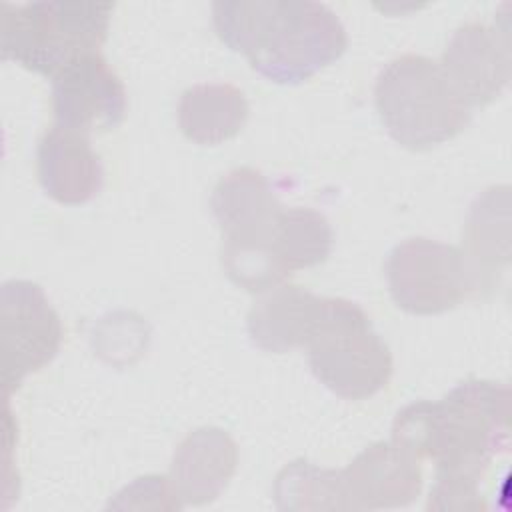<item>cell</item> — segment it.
<instances>
[{"label":"cell","mask_w":512,"mask_h":512,"mask_svg":"<svg viewBox=\"0 0 512 512\" xmlns=\"http://www.w3.org/2000/svg\"><path fill=\"white\" fill-rule=\"evenodd\" d=\"M510 398L504 384L466 380L440 402L420 400L396 414L390 440L436 462L428 510L486 508L480 480L510 446Z\"/></svg>","instance_id":"cell-1"},{"label":"cell","mask_w":512,"mask_h":512,"mask_svg":"<svg viewBox=\"0 0 512 512\" xmlns=\"http://www.w3.org/2000/svg\"><path fill=\"white\" fill-rule=\"evenodd\" d=\"M218 38L274 84L296 86L336 62L348 46L340 18L312 0H220Z\"/></svg>","instance_id":"cell-2"},{"label":"cell","mask_w":512,"mask_h":512,"mask_svg":"<svg viewBox=\"0 0 512 512\" xmlns=\"http://www.w3.org/2000/svg\"><path fill=\"white\" fill-rule=\"evenodd\" d=\"M374 104L390 138L410 150H428L452 140L470 122V108L448 82L440 62L422 54H402L380 70Z\"/></svg>","instance_id":"cell-3"},{"label":"cell","mask_w":512,"mask_h":512,"mask_svg":"<svg viewBox=\"0 0 512 512\" xmlns=\"http://www.w3.org/2000/svg\"><path fill=\"white\" fill-rule=\"evenodd\" d=\"M112 10L110 2H4L0 16L2 60L54 78L76 58L100 52L108 38Z\"/></svg>","instance_id":"cell-4"},{"label":"cell","mask_w":512,"mask_h":512,"mask_svg":"<svg viewBox=\"0 0 512 512\" xmlns=\"http://www.w3.org/2000/svg\"><path fill=\"white\" fill-rule=\"evenodd\" d=\"M304 348L312 374L346 400L374 396L392 376L388 344L372 328L368 314L344 298H324Z\"/></svg>","instance_id":"cell-5"},{"label":"cell","mask_w":512,"mask_h":512,"mask_svg":"<svg viewBox=\"0 0 512 512\" xmlns=\"http://www.w3.org/2000/svg\"><path fill=\"white\" fill-rule=\"evenodd\" d=\"M394 304L410 314H442L476 296V284L460 248L408 238L396 244L384 264Z\"/></svg>","instance_id":"cell-6"},{"label":"cell","mask_w":512,"mask_h":512,"mask_svg":"<svg viewBox=\"0 0 512 512\" xmlns=\"http://www.w3.org/2000/svg\"><path fill=\"white\" fill-rule=\"evenodd\" d=\"M2 384L10 396L26 376L60 350L62 322L44 290L30 280H8L0 290Z\"/></svg>","instance_id":"cell-7"},{"label":"cell","mask_w":512,"mask_h":512,"mask_svg":"<svg viewBox=\"0 0 512 512\" xmlns=\"http://www.w3.org/2000/svg\"><path fill=\"white\" fill-rule=\"evenodd\" d=\"M56 126L82 134L116 128L126 116V88L100 52L64 66L52 78Z\"/></svg>","instance_id":"cell-8"},{"label":"cell","mask_w":512,"mask_h":512,"mask_svg":"<svg viewBox=\"0 0 512 512\" xmlns=\"http://www.w3.org/2000/svg\"><path fill=\"white\" fill-rule=\"evenodd\" d=\"M440 66L468 108L496 100L510 82L508 26L466 22L458 26L440 58Z\"/></svg>","instance_id":"cell-9"},{"label":"cell","mask_w":512,"mask_h":512,"mask_svg":"<svg viewBox=\"0 0 512 512\" xmlns=\"http://www.w3.org/2000/svg\"><path fill=\"white\" fill-rule=\"evenodd\" d=\"M210 210L222 230V250H272L276 224L284 208L268 178L256 168L242 166L216 182L210 194Z\"/></svg>","instance_id":"cell-10"},{"label":"cell","mask_w":512,"mask_h":512,"mask_svg":"<svg viewBox=\"0 0 512 512\" xmlns=\"http://www.w3.org/2000/svg\"><path fill=\"white\" fill-rule=\"evenodd\" d=\"M340 484L346 510L400 508L420 494V460L392 440L374 442L340 470Z\"/></svg>","instance_id":"cell-11"},{"label":"cell","mask_w":512,"mask_h":512,"mask_svg":"<svg viewBox=\"0 0 512 512\" xmlns=\"http://www.w3.org/2000/svg\"><path fill=\"white\" fill-rule=\"evenodd\" d=\"M42 190L56 202L76 206L94 200L104 186V166L86 134L52 126L36 148Z\"/></svg>","instance_id":"cell-12"},{"label":"cell","mask_w":512,"mask_h":512,"mask_svg":"<svg viewBox=\"0 0 512 512\" xmlns=\"http://www.w3.org/2000/svg\"><path fill=\"white\" fill-rule=\"evenodd\" d=\"M238 466V446L222 428L204 426L180 440L170 464V486L182 506L216 500Z\"/></svg>","instance_id":"cell-13"},{"label":"cell","mask_w":512,"mask_h":512,"mask_svg":"<svg viewBox=\"0 0 512 512\" xmlns=\"http://www.w3.org/2000/svg\"><path fill=\"white\" fill-rule=\"evenodd\" d=\"M324 298L292 284H280L248 312L246 328L252 344L264 352L286 354L304 348L320 316Z\"/></svg>","instance_id":"cell-14"},{"label":"cell","mask_w":512,"mask_h":512,"mask_svg":"<svg viewBox=\"0 0 512 512\" xmlns=\"http://www.w3.org/2000/svg\"><path fill=\"white\" fill-rule=\"evenodd\" d=\"M244 92L228 82H202L186 88L178 100L182 134L202 146H216L234 138L248 120Z\"/></svg>","instance_id":"cell-15"},{"label":"cell","mask_w":512,"mask_h":512,"mask_svg":"<svg viewBox=\"0 0 512 512\" xmlns=\"http://www.w3.org/2000/svg\"><path fill=\"white\" fill-rule=\"evenodd\" d=\"M502 188H488L470 206L464 226V246L460 248L476 284V296L492 290L498 282L500 266L508 262V196L498 204Z\"/></svg>","instance_id":"cell-16"},{"label":"cell","mask_w":512,"mask_h":512,"mask_svg":"<svg viewBox=\"0 0 512 512\" xmlns=\"http://www.w3.org/2000/svg\"><path fill=\"white\" fill-rule=\"evenodd\" d=\"M334 232L328 218L312 208H284L280 212L272 250L290 276L296 270L322 264L332 252Z\"/></svg>","instance_id":"cell-17"},{"label":"cell","mask_w":512,"mask_h":512,"mask_svg":"<svg viewBox=\"0 0 512 512\" xmlns=\"http://www.w3.org/2000/svg\"><path fill=\"white\" fill-rule=\"evenodd\" d=\"M274 500L282 510H346L340 470H326L308 460H294L278 472Z\"/></svg>","instance_id":"cell-18"}]
</instances>
